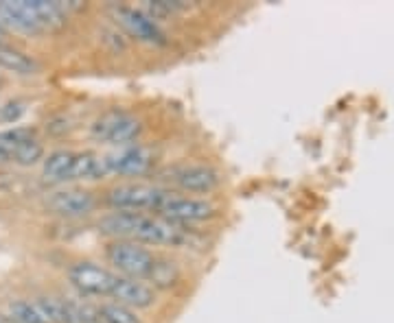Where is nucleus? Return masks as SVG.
<instances>
[{
    "label": "nucleus",
    "instance_id": "f257e3e1",
    "mask_svg": "<svg viewBox=\"0 0 394 323\" xmlns=\"http://www.w3.org/2000/svg\"><path fill=\"white\" fill-rule=\"evenodd\" d=\"M107 240H134L145 247L164 249H189L195 240L191 227L176 225L156 214L145 212H107L97 223Z\"/></svg>",
    "mask_w": 394,
    "mask_h": 323
},
{
    "label": "nucleus",
    "instance_id": "f03ea898",
    "mask_svg": "<svg viewBox=\"0 0 394 323\" xmlns=\"http://www.w3.org/2000/svg\"><path fill=\"white\" fill-rule=\"evenodd\" d=\"M66 7L48 0H3L0 3V25L18 33L37 35L64 25Z\"/></svg>",
    "mask_w": 394,
    "mask_h": 323
},
{
    "label": "nucleus",
    "instance_id": "7ed1b4c3",
    "mask_svg": "<svg viewBox=\"0 0 394 323\" xmlns=\"http://www.w3.org/2000/svg\"><path fill=\"white\" fill-rule=\"evenodd\" d=\"M171 195V190L162 184L140 181V179H127L110 186L101 203L110 207V212H145V214H158L164 199Z\"/></svg>",
    "mask_w": 394,
    "mask_h": 323
},
{
    "label": "nucleus",
    "instance_id": "20e7f679",
    "mask_svg": "<svg viewBox=\"0 0 394 323\" xmlns=\"http://www.w3.org/2000/svg\"><path fill=\"white\" fill-rule=\"evenodd\" d=\"M158 256L160 254L154 249L134 240H107L103 247V258L112 271L121 277L140 282H149L156 269Z\"/></svg>",
    "mask_w": 394,
    "mask_h": 323
},
{
    "label": "nucleus",
    "instance_id": "39448f33",
    "mask_svg": "<svg viewBox=\"0 0 394 323\" xmlns=\"http://www.w3.org/2000/svg\"><path fill=\"white\" fill-rule=\"evenodd\" d=\"M160 184L169 190L180 195H191V197H206L213 195L221 186V173L202 162H182L173 164L160 173Z\"/></svg>",
    "mask_w": 394,
    "mask_h": 323
},
{
    "label": "nucleus",
    "instance_id": "423d86ee",
    "mask_svg": "<svg viewBox=\"0 0 394 323\" xmlns=\"http://www.w3.org/2000/svg\"><path fill=\"white\" fill-rule=\"evenodd\" d=\"M143 121L136 114L125 109H107L90 123V138L99 144H110L112 149L134 144L143 134Z\"/></svg>",
    "mask_w": 394,
    "mask_h": 323
},
{
    "label": "nucleus",
    "instance_id": "0eeeda50",
    "mask_svg": "<svg viewBox=\"0 0 394 323\" xmlns=\"http://www.w3.org/2000/svg\"><path fill=\"white\" fill-rule=\"evenodd\" d=\"M66 277L70 282V287L81 297L105 301L114 293V287L121 275L114 273L110 267H105V264L92 262V260H77L68 267Z\"/></svg>",
    "mask_w": 394,
    "mask_h": 323
},
{
    "label": "nucleus",
    "instance_id": "6e6552de",
    "mask_svg": "<svg viewBox=\"0 0 394 323\" xmlns=\"http://www.w3.org/2000/svg\"><path fill=\"white\" fill-rule=\"evenodd\" d=\"M101 160H103L105 175L125 177L127 181L152 173V168L156 164V151L143 142H134V144L110 149L107 153L101 156Z\"/></svg>",
    "mask_w": 394,
    "mask_h": 323
},
{
    "label": "nucleus",
    "instance_id": "1a4fd4ad",
    "mask_svg": "<svg viewBox=\"0 0 394 323\" xmlns=\"http://www.w3.org/2000/svg\"><path fill=\"white\" fill-rule=\"evenodd\" d=\"M217 205L206 199V197H191V195H180L173 193L164 199V203L160 205V210L156 217L164 219V221H171L176 225H184V227H191L197 223H206L217 217Z\"/></svg>",
    "mask_w": 394,
    "mask_h": 323
},
{
    "label": "nucleus",
    "instance_id": "9d476101",
    "mask_svg": "<svg viewBox=\"0 0 394 323\" xmlns=\"http://www.w3.org/2000/svg\"><path fill=\"white\" fill-rule=\"evenodd\" d=\"M114 22L136 42L149 44V46H164L166 44V33L160 27L158 20H154L147 11L140 7H129V5H117L114 7Z\"/></svg>",
    "mask_w": 394,
    "mask_h": 323
},
{
    "label": "nucleus",
    "instance_id": "9b49d317",
    "mask_svg": "<svg viewBox=\"0 0 394 323\" xmlns=\"http://www.w3.org/2000/svg\"><path fill=\"white\" fill-rule=\"evenodd\" d=\"M101 199L86 186H68L46 197V207L62 219H84L97 212Z\"/></svg>",
    "mask_w": 394,
    "mask_h": 323
},
{
    "label": "nucleus",
    "instance_id": "f8f14e48",
    "mask_svg": "<svg viewBox=\"0 0 394 323\" xmlns=\"http://www.w3.org/2000/svg\"><path fill=\"white\" fill-rule=\"evenodd\" d=\"M112 301H119L123 306L131 310H149L156 306L158 301V291H154L147 282L140 280H129V277H119L114 293L110 297Z\"/></svg>",
    "mask_w": 394,
    "mask_h": 323
},
{
    "label": "nucleus",
    "instance_id": "ddd939ff",
    "mask_svg": "<svg viewBox=\"0 0 394 323\" xmlns=\"http://www.w3.org/2000/svg\"><path fill=\"white\" fill-rule=\"evenodd\" d=\"M105 168L101 156L92 153V151H77L70 170V184H92L105 179Z\"/></svg>",
    "mask_w": 394,
    "mask_h": 323
},
{
    "label": "nucleus",
    "instance_id": "4468645a",
    "mask_svg": "<svg viewBox=\"0 0 394 323\" xmlns=\"http://www.w3.org/2000/svg\"><path fill=\"white\" fill-rule=\"evenodd\" d=\"M74 153H77V151H72V149H58V151H53V153H48V158H44V164H42L44 179L51 184H70Z\"/></svg>",
    "mask_w": 394,
    "mask_h": 323
},
{
    "label": "nucleus",
    "instance_id": "2eb2a0df",
    "mask_svg": "<svg viewBox=\"0 0 394 323\" xmlns=\"http://www.w3.org/2000/svg\"><path fill=\"white\" fill-rule=\"evenodd\" d=\"M180 277H182V273H180L178 262H173L171 258H166V256H158L156 269H154V273H152V277H149L147 284L154 291H169L180 282Z\"/></svg>",
    "mask_w": 394,
    "mask_h": 323
},
{
    "label": "nucleus",
    "instance_id": "dca6fc26",
    "mask_svg": "<svg viewBox=\"0 0 394 323\" xmlns=\"http://www.w3.org/2000/svg\"><path fill=\"white\" fill-rule=\"evenodd\" d=\"M97 317L101 323H143L140 315L136 310H131L119 301L105 299L101 303H97Z\"/></svg>",
    "mask_w": 394,
    "mask_h": 323
},
{
    "label": "nucleus",
    "instance_id": "f3484780",
    "mask_svg": "<svg viewBox=\"0 0 394 323\" xmlns=\"http://www.w3.org/2000/svg\"><path fill=\"white\" fill-rule=\"evenodd\" d=\"M33 138V131L25 127H15L9 131H0V162H13L18 146Z\"/></svg>",
    "mask_w": 394,
    "mask_h": 323
},
{
    "label": "nucleus",
    "instance_id": "a211bd4d",
    "mask_svg": "<svg viewBox=\"0 0 394 323\" xmlns=\"http://www.w3.org/2000/svg\"><path fill=\"white\" fill-rule=\"evenodd\" d=\"M9 321L11 323H48L33 301H11Z\"/></svg>",
    "mask_w": 394,
    "mask_h": 323
},
{
    "label": "nucleus",
    "instance_id": "6ab92c4d",
    "mask_svg": "<svg viewBox=\"0 0 394 323\" xmlns=\"http://www.w3.org/2000/svg\"><path fill=\"white\" fill-rule=\"evenodd\" d=\"M0 66H5L18 74H31L35 70L33 60H29L27 55L18 53L13 48H7V46H0Z\"/></svg>",
    "mask_w": 394,
    "mask_h": 323
},
{
    "label": "nucleus",
    "instance_id": "aec40b11",
    "mask_svg": "<svg viewBox=\"0 0 394 323\" xmlns=\"http://www.w3.org/2000/svg\"><path fill=\"white\" fill-rule=\"evenodd\" d=\"M42 158H44V146H42L40 140L33 136V138H29L27 142H22L20 146H18L15 156H13V162L20 164V166H33V164L40 162Z\"/></svg>",
    "mask_w": 394,
    "mask_h": 323
},
{
    "label": "nucleus",
    "instance_id": "412c9836",
    "mask_svg": "<svg viewBox=\"0 0 394 323\" xmlns=\"http://www.w3.org/2000/svg\"><path fill=\"white\" fill-rule=\"evenodd\" d=\"M22 114H25L22 103L11 101V103L3 105V109H0V121H3V123H15L18 118L22 116Z\"/></svg>",
    "mask_w": 394,
    "mask_h": 323
},
{
    "label": "nucleus",
    "instance_id": "4be33fe9",
    "mask_svg": "<svg viewBox=\"0 0 394 323\" xmlns=\"http://www.w3.org/2000/svg\"><path fill=\"white\" fill-rule=\"evenodd\" d=\"M0 323H11V321H9V317H5V315H0Z\"/></svg>",
    "mask_w": 394,
    "mask_h": 323
},
{
    "label": "nucleus",
    "instance_id": "5701e85b",
    "mask_svg": "<svg viewBox=\"0 0 394 323\" xmlns=\"http://www.w3.org/2000/svg\"><path fill=\"white\" fill-rule=\"evenodd\" d=\"M0 109H3V105H0Z\"/></svg>",
    "mask_w": 394,
    "mask_h": 323
}]
</instances>
